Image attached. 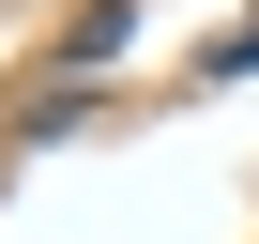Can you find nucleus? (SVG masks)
<instances>
[{
    "label": "nucleus",
    "mask_w": 259,
    "mask_h": 244,
    "mask_svg": "<svg viewBox=\"0 0 259 244\" xmlns=\"http://www.w3.org/2000/svg\"><path fill=\"white\" fill-rule=\"evenodd\" d=\"M198 76H259V16H244V31H213V46H198Z\"/></svg>",
    "instance_id": "nucleus-2"
},
{
    "label": "nucleus",
    "mask_w": 259,
    "mask_h": 244,
    "mask_svg": "<svg viewBox=\"0 0 259 244\" xmlns=\"http://www.w3.org/2000/svg\"><path fill=\"white\" fill-rule=\"evenodd\" d=\"M122 46H138V0H92V16H76V76H92V61H122Z\"/></svg>",
    "instance_id": "nucleus-1"
}]
</instances>
